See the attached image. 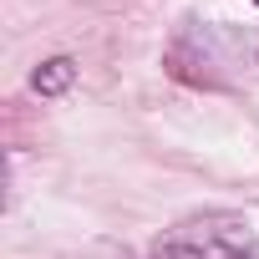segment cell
Segmentation results:
<instances>
[{
	"instance_id": "1",
	"label": "cell",
	"mask_w": 259,
	"mask_h": 259,
	"mask_svg": "<svg viewBox=\"0 0 259 259\" xmlns=\"http://www.w3.org/2000/svg\"><path fill=\"white\" fill-rule=\"evenodd\" d=\"M153 259H259V234L234 213H208L168 229L153 244Z\"/></svg>"
},
{
	"instance_id": "2",
	"label": "cell",
	"mask_w": 259,
	"mask_h": 259,
	"mask_svg": "<svg viewBox=\"0 0 259 259\" xmlns=\"http://www.w3.org/2000/svg\"><path fill=\"white\" fill-rule=\"evenodd\" d=\"M71 81H76V61H71V56H51V61H41V66L31 71V87H36L41 97H61Z\"/></svg>"
}]
</instances>
